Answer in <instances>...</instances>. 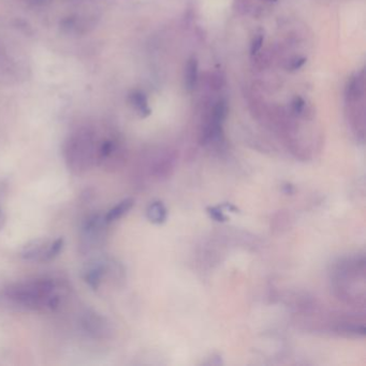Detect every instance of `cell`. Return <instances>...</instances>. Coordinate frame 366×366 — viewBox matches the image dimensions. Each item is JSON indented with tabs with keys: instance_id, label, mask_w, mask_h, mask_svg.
Returning a JSON list of instances; mask_svg holds the SVG:
<instances>
[{
	"instance_id": "obj_15",
	"label": "cell",
	"mask_w": 366,
	"mask_h": 366,
	"mask_svg": "<svg viewBox=\"0 0 366 366\" xmlns=\"http://www.w3.org/2000/svg\"><path fill=\"white\" fill-rule=\"evenodd\" d=\"M5 224H6V215H5L4 209L2 208V206H0V230H3V228L5 227Z\"/></svg>"
},
{
	"instance_id": "obj_6",
	"label": "cell",
	"mask_w": 366,
	"mask_h": 366,
	"mask_svg": "<svg viewBox=\"0 0 366 366\" xmlns=\"http://www.w3.org/2000/svg\"><path fill=\"white\" fill-rule=\"evenodd\" d=\"M130 102L132 104V106L136 109L137 112L142 116V117H146L150 114V109L148 106V102L147 99L143 93L141 92H135L133 94H131L130 96Z\"/></svg>"
},
{
	"instance_id": "obj_2",
	"label": "cell",
	"mask_w": 366,
	"mask_h": 366,
	"mask_svg": "<svg viewBox=\"0 0 366 366\" xmlns=\"http://www.w3.org/2000/svg\"><path fill=\"white\" fill-rule=\"evenodd\" d=\"M50 241L39 239L28 243L24 246L23 250L20 252V256L25 260H33V261H41L44 253L47 251Z\"/></svg>"
},
{
	"instance_id": "obj_7",
	"label": "cell",
	"mask_w": 366,
	"mask_h": 366,
	"mask_svg": "<svg viewBox=\"0 0 366 366\" xmlns=\"http://www.w3.org/2000/svg\"><path fill=\"white\" fill-rule=\"evenodd\" d=\"M198 79V61L195 57L188 60L185 74V84L189 91H192Z\"/></svg>"
},
{
	"instance_id": "obj_10",
	"label": "cell",
	"mask_w": 366,
	"mask_h": 366,
	"mask_svg": "<svg viewBox=\"0 0 366 366\" xmlns=\"http://www.w3.org/2000/svg\"><path fill=\"white\" fill-rule=\"evenodd\" d=\"M206 212L210 218L218 221V223H225V221L228 220V217L224 214L220 206H209L206 208Z\"/></svg>"
},
{
	"instance_id": "obj_8",
	"label": "cell",
	"mask_w": 366,
	"mask_h": 366,
	"mask_svg": "<svg viewBox=\"0 0 366 366\" xmlns=\"http://www.w3.org/2000/svg\"><path fill=\"white\" fill-rule=\"evenodd\" d=\"M227 115H228V104H227V102L225 101V100H220V101H218V103L216 104V106L214 109L212 128L220 130L221 125H223Z\"/></svg>"
},
{
	"instance_id": "obj_14",
	"label": "cell",
	"mask_w": 366,
	"mask_h": 366,
	"mask_svg": "<svg viewBox=\"0 0 366 366\" xmlns=\"http://www.w3.org/2000/svg\"><path fill=\"white\" fill-rule=\"evenodd\" d=\"M221 208H226V209H229L230 212H233V213H239V208L235 207L234 205H232L230 203H224L223 205L220 206Z\"/></svg>"
},
{
	"instance_id": "obj_9",
	"label": "cell",
	"mask_w": 366,
	"mask_h": 366,
	"mask_svg": "<svg viewBox=\"0 0 366 366\" xmlns=\"http://www.w3.org/2000/svg\"><path fill=\"white\" fill-rule=\"evenodd\" d=\"M63 245H64V241L62 238L55 240L54 242H50L41 262H49L58 257L63 249Z\"/></svg>"
},
{
	"instance_id": "obj_4",
	"label": "cell",
	"mask_w": 366,
	"mask_h": 366,
	"mask_svg": "<svg viewBox=\"0 0 366 366\" xmlns=\"http://www.w3.org/2000/svg\"><path fill=\"white\" fill-rule=\"evenodd\" d=\"M133 204H135V200L131 198H128V199L123 200V201H120L117 205L111 208L106 213V215L104 216L105 223L109 225V224H112V223H114V221L118 220L120 217H123L125 214H127L129 212V210L132 208Z\"/></svg>"
},
{
	"instance_id": "obj_12",
	"label": "cell",
	"mask_w": 366,
	"mask_h": 366,
	"mask_svg": "<svg viewBox=\"0 0 366 366\" xmlns=\"http://www.w3.org/2000/svg\"><path fill=\"white\" fill-rule=\"evenodd\" d=\"M304 105H305V102H304V100L301 98V97H296L294 99V101L292 103V106H293V110H294V112L299 114L303 111L304 109Z\"/></svg>"
},
{
	"instance_id": "obj_3",
	"label": "cell",
	"mask_w": 366,
	"mask_h": 366,
	"mask_svg": "<svg viewBox=\"0 0 366 366\" xmlns=\"http://www.w3.org/2000/svg\"><path fill=\"white\" fill-rule=\"evenodd\" d=\"M105 273V266L103 263L96 262L87 269L84 275L85 283L90 286L93 290H98L101 285L102 278Z\"/></svg>"
},
{
	"instance_id": "obj_5",
	"label": "cell",
	"mask_w": 366,
	"mask_h": 366,
	"mask_svg": "<svg viewBox=\"0 0 366 366\" xmlns=\"http://www.w3.org/2000/svg\"><path fill=\"white\" fill-rule=\"evenodd\" d=\"M146 217L150 223L155 225H161L165 223L166 217H168L166 207L161 201H154L146 209Z\"/></svg>"
},
{
	"instance_id": "obj_1",
	"label": "cell",
	"mask_w": 366,
	"mask_h": 366,
	"mask_svg": "<svg viewBox=\"0 0 366 366\" xmlns=\"http://www.w3.org/2000/svg\"><path fill=\"white\" fill-rule=\"evenodd\" d=\"M7 296L13 302L30 309H55L60 299L56 293V284L52 279L41 278L26 281L10 286Z\"/></svg>"
},
{
	"instance_id": "obj_11",
	"label": "cell",
	"mask_w": 366,
	"mask_h": 366,
	"mask_svg": "<svg viewBox=\"0 0 366 366\" xmlns=\"http://www.w3.org/2000/svg\"><path fill=\"white\" fill-rule=\"evenodd\" d=\"M262 44H263V36H258L256 39H254L252 41V44H251V54L254 55V54H257L260 49L262 48Z\"/></svg>"
},
{
	"instance_id": "obj_13",
	"label": "cell",
	"mask_w": 366,
	"mask_h": 366,
	"mask_svg": "<svg viewBox=\"0 0 366 366\" xmlns=\"http://www.w3.org/2000/svg\"><path fill=\"white\" fill-rule=\"evenodd\" d=\"M305 62H306V59H305V58H299V59H296V60H294V61L292 62V64H291L290 68H291L292 70H297V69L301 68V67H302Z\"/></svg>"
}]
</instances>
